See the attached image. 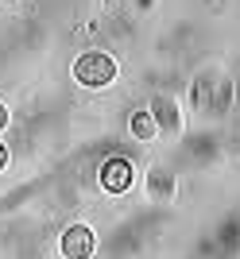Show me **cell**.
<instances>
[{
  "label": "cell",
  "mask_w": 240,
  "mask_h": 259,
  "mask_svg": "<svg viewBox=\"0 0 240 259\" xmlns=\"http://www.w3.org/2000/svg\"><path fill=\"white\" fill-rule=\"evenodd\" d=\"M74 77L82 85H89V89H101V85H109L112 77H116V62H112L109 54H101V51H86L74 62Z\"/></svg>",
  "instance_id": "obj_1"
},
{
  "label": "cell",
  "mask_w": 240,
  "mask_h": 259,
  "mask_svg": "<svg viewBox=\"0 0 240 259\" xmlns=\"http://www.w3.org/2000/svg\"><path fill=\"white\" fill-rule=\"evenodd\" d=\"M151 120H155L163 132H178V124H182V120H178L175 101H167V97H159V101L151 105Z\"/></svg>",
  "instance_id": "obj_4"
},
{
  "label": "cell",
  "mask_w": 240,
  "mask_h": 259,
  "mask_svg": "<svg viewBox=\"0 0 240 259\" xmlns=\"http://www.w3.org/2000/svg\"><path fill=\"white\" fill-rule=\"evenodd\" d=\"M4 162H8V147L0 143V170H4Z\"/></svg>",
  "instance_id": "obj_6"
},
{
  "label": "cell",
  "mask_w": 240,
  "mask_h": 259,
  "mask_svg": "<svg viewBox=\"0 0 240 259\" xmlns=\"http://www.w3.org/2000/svg\"><path fill=\"white\" fill-rule=\"evenodd\" d=\"M101 186H105L109 194H124L132 186V162L128 159H109L101 166Z\"/></svg>",
  "instance_id": "obj_3"
},
{
  "label": "cell",
  "mask_w": 240,
  "mask_h": 259,
  "mask_svg": "<svg viewBox=\"0 0 240 259\" xmlns=\"http://www.w3.org/2000/svg\"><path fill=\"white\" fill-rule=\"evenodd\" d=\"M132 136H136V140H155L151 112H136V116H132Z\"/></svg>",
  "instance_id": "obj_5"
},
{
  "label": "cell",
  "mask_w": 240,
  "mask_h": 259,
  "mask_svg": "<svg viewBox=\"0 0 240 259\" xmlns=\"http://www.w3.org/2000/svg\"><path fill=\"white\" fill-rule=\"evenodd\" d=\"M4 124H8V108L0 105V128H4Z\"/></svg>",
  "instance_id": "obj_7"
},
{
  "label": "cell",
  "mask_w": 240,
  "mask_h": 259,
  "mask_svg": "<svg viewBox=\"0 0 240 259\" xmlns=\"http://www.w3.org/2000/svg\"><path fill=\"white\" fill-rule=\"evenodd\" d=\"M62 255L66 259H89L93 255V232L86 225H70L62 232Z\"/></svg>",
  "instance_id": "obj_2"
}]
</instances>
